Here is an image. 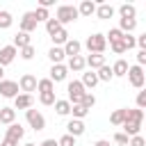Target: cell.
Returning a JSON list of instances; mask_svg holds the SVG:
<instances>
[{
	"label": "cell",
	"instance_id": "obj_1",
	"mask_svg": "<svg viewBox=\"0 0 146 146\" xmlns=\"http://www.w3.org/2000/svg\"><path fill=\"white\" fill-rule=\"evenodd\" d=\"M141 125H144V110H139V107H128L125 123L121 125L123 132H125L128 137H137L139 130H141Z\"/></svg>",
	"mask_w": 146,
	"mask_h": 146
},
{
	"label": "cell",
	"instance_id": "obj_2",
	"mask_svg": "<svg viewBox=\"0 0 146 146\" xmlns=\"http://www.w3.org/2000/svg\"><path fill=\"white\" fill-rule=\"evenodd\" d=\"M84 48L89 50V55H103V52H105V48H107V36H105V34H100V32H94V34H89V36H87Z\"/></svg>",
	"mask_w": 146,
	"mask_h": 146
},
{
	"label": "cell",
	"instance_id": "obj_3",
	"mask_svg": "<svg viewBox=\"0 0 146 146\" xmlns=\"http://www.w3.org/2000/svg\"><path fill=\"white\" fill-rule=\"evenodd\" d=\"M78 16H80V11H78V7H73V5H59V7H57V14H55V18L59 21L62 27L68 25V23H73V21H78Z\"/></svg>",
	"mask_w": 146,
	"mask_h": 146
},
{
	"label": "cell",
	"instance_id": "obj_4",
	"mask_svg": "<svg viewBox=\"0 0 146 146\" xmlns=\"http://www.w3.org/2000/svg\"><path fill=\"white\" fill-rule=\"evenodd\" d=\"M66 94H68L71 105H80L82 98H84V94H87V89H84V84H82L80 80H73V82L66 84Z\"/></svg>",
	"mask_w": 146,
	"mask_h": 146
},
{
	"label": "cell",
	"instance_id": "obj_5",
	"mask_svg": "<svg viewBox=\"0 0 146 146\" xmlns=\"http://www.w3.org/2000/svg\"><path fill=\"white\" fill-rule=\"evenodd\" d=\"M128 82H130L135 89H144V84H146V73H144V68H141L139 64H132V66H130V71H128Z\"/></svg>",
	"mask_w": 146,
	"mask_h": 146
},
{
	"label": "cell",
	"instance_id": "obj_6",
	"mask_svg": "<svg viewBox=\"0 0 146 146\" xmlns=\"http://www.w3.org/2000/svg\"><path fill=\"white\" fill-rule=\"evenodd\" d=\"M25 119H27L30 128H32V130H36V132L46 128V116H43L39 110H27V112H25Z\"/></svg>",
	"mask_w": 146,
	"mask_h": 146
},
{
	"label": "cell",
	"instance_id": "obj_7",
	"mask_svg": "<svg viewBox=\"0 0 146 146\" xmlns=\"http://www.w3.org/2000/svg\"><path fill=\"white\" fill-rule=\"evenodd\" d=\"M36 25H39V21H36V16H34V11H25L23 14V18H21V23H18V27H21V32H34L36 30Z\"/></svg>",
	"mask_w": 146,
	"mask_h": 146
},
{
	"label": "cell",
	"instance_id": "obj_8",
	"mask_svg": "<svg viewBox=\"0 0 146 146\" xmlns=\"http://www.w3.org/2000/svg\"><path fill=\"white\" fill-rule=\"evenodd\" d=\"M18 87H21V94H30V91H36V87H39V80H36L32 73H25V75H21V80H18Z\"/></svg>",
	"mask_w": 146,
	"mask_h": 146
},
{
	"label": "cell",
	"instance_id": "obj_9",
	"mask_svg": "<svg viewBox=\"0 0 146 146\" xmlns=\"http://www.w3.org/2000/svg\"><path fill=\"white\" fill-rule=\"evenodd\" d=\"M18 91H21L18 82H14V80H2L0 82V96L2 98H16Z\"/></svg>",
	"mask_w": 146,
	"mask_h": 146
},
{
	"label": "cell",
	"instance_id": "obj_10",
	"mask_svg": "<svg viewBox=\"0 0 146 146\" xmlns=\"http://www.w3.org/2000/svg\"><path fill=\"white\" fill-rule=\"evenodd\" d=\"M16 55H18V48H16L14 43L2 46V48H0V66H9V64L16 59Z\"/></svg>",
	"mask_w": 146,
	"mask_h": 146
},
{
	"label": "cell",
	"instance_id": "obj_11",
	"mask_svg": "<svg viewBox=\"0 0 146 146\" xmlns=\"http://www.w3.org/2000/svg\"><path fill=\"white\" fill-rule=\"evenodd\" d=\"M66 75H68V66H66V64H52V66H50V75H48V78H50L55 84H57V82H64Z\"/></svg>",
	"mask_w": 146,
	"mask_h": 146
},
{
	"label": "cell",
	"instance_id": "obj_12",
	"mask_svg": "<svg viewBox=\"0 0 146 146\" xmlns=\"http://www.w3.org/2000/svg\"><path fill=\"white\" fill-rule=\"evenodd\" d=\"M32 105H34V98H32V94H18L16 98H14V110H32Z\"/></svg>",
	"mask_w": 146,
	"mask_h": 146
},
{
	"label": "cell",
	"instance_id": "obj_13",
	"mask_svg": "<svg viewBox=\"0 0 146 146\" xmlns=\"http://www.w3.org/2000/svg\"><path fill=\"white\" fill-rule=\"evenodd\" d=\"M84 121H80V119H71L68 123H66V135H73L75 139L80 137V135H84Z\"/></svg>",
	"mask_w": 146,
	"mask_h": 146
},
{
	"label": "cell",
	"instance_id": "obj_14",
	"mask_svg": "<svg viewBox=\"0 0 146 146\" xmlns=\"http://www.w3.org/2000/svg\"><path fill=\"white\" fill-rule=\"evenodd\" d=\"M66 66H68V71L80 73V71H84V68H87V57H82V55H78V57H68Z\"/></svg>",
	"mask_w": 146,
	"mask_h": 146
},
{
	"label": "cell",
	"instance_id": "obj_15",
	"mask_svg": "<svg viewBox=\"0 0 146 146\" xmlns=\"http://www.w3.org/2000/svg\"><path fill=\"white\" fill-rule=\"evenodd\" d=\"M5 137L14 139V141H21V139L25 137V128H23L21 123H11V125H7V135H5Z\"/></svg>",
	"mask_w": 146,
	"mask_h": 146
},
{
	"label": "cell",
	"instance_id": "obj_16",
	"mask_svg": "<svg viewBox=\"0 0 146 146\" xmlns=\"http://www.w3.org/2000/svg\"><path fill=\"white\" fill-rule=\"evenodd\" d=\"M80 50H82V43H80L78 39H68V41H66V46H64L66 57H78V55H80Z\"/></svg>",
	"mask_w": 146,
	"mask_h": 146
},
{
	"label": "cell",
	"instance_id": "obj_17",
	"mask_svg": "<svg viewBox=\"0 0 146 146\" xmlns=\"http://www.w3.org/2000/svg\"><path fill=\"white\" fill-rule=\"evenodd\" d=\"M48 59H50L52 64H64V59H66V52H64V48H59V46H52V48L48 50Z\"/></svg>",
	"mask_w": 146,
	"mask_h": 146
},
{
	"label": "cell",
	"instance_id": "obj_18",
	"mask_svg": "<svg viewBox=\"0 0 146 146\" xmlns=\"http://www.w3.org/2000/svg\"><path fill=\"white\" fill-rule=\"evenodd\" d=\"M71 110H73V105H71L68 98H57V103H55V112H57L59 116H68Z\"/></svg>",
	"mask_w": 146,
	"mask_h": 146
},
{
	"label": "cell",
	"instance_id": "obj_19",
	"mask_svg": "<svg viewBox=\"0 0 146 146\" xmlns=\"http://www.w3.org/2000/svg\"><path fill=\"white\" fill-rule=\"evenodd\" d=\"M0 123H5V125L16 123V110L14 107H0Z\"/></svg>",
	"mask_w": 146,
	"mask_h": 146
},
{
	"label": "cell",
	"instance_id": "obj_20",
	"mask_svg": "<svg viewBox=\"0 0 146 146\" xmlns=\"http://www.w3.org/2000/svg\"><path fill=\"white\" fill-rule=\"evenodd\" d=\"M114 14H116V9H114L112 5H107V2L98 5V9H96V16H98L100 21H107V18H112Z\"/></svg>",
	"mask_w": 146,
	"mask_h": 146
},
{
	"label": "cell",
	"instance_id": "obj_21",
	"mask_svg": "<svg viewBox=\"0 0 146 146\" xmlns=\"http://www.w3.org/2000/svg\"><path fill=\"white\" fill-rule=\"evenodd\" d=\"M128 71H130V66H128L125 59H116V62L112 64V73H114V78H123V75H128Z\"/></svg>",
	"mask_w": 146,
	"mask_h": 146
},
{
	"label": "cell",
	"instance_id": "obj_22",
	"mask_svg": "<svg viewBox=\"0 0 146 146\" xmlns=\"http://www.w3.org/2000/svg\"><path fill=\"white\" fill-rule=\"evenodd\" d=\"M80 82L84 84V89H94L100 80H98V73L96 71H87V73H82V80Z\"/></svg>",
	"mask_w": 146,
	"mask_h": 146
},
{
	"label": "cell",
	"instance_id": "obj_23",
	"mask_svg": "<svg viewBox=\"0 0 146 146\" xmlns=\"http://www.w3.org/2000/svg\"><path fill=\"white\" fill-rule=\"evenodd\" d=\"M125 116H128V107L114 110V112L110 114V123H112V125H123V123H125Z\"/></svg>",
	"mask_w": 146,
	"mask_h": 146
},
{
	"label": "cell",
	"instance_id": "obj_24",
	"mask_svg": "<svg viewBox=\"0 0 146 146\" xmlns=\"http://www.w3.org/2000/svg\"><path fill=\"white\" fill-rule=\"evenodd\" d=\"M87 66L91 71H98L105 66V55H87Z\"/></svg>",
	"mask_w": 146,
	"mask_h": 146
},
{
	"label": "cell",
	"instance_id": "obj_25",
	"mask_svg": "<svg viewBox=\"0 0 146 146\" xmlns=\"http://www.w3.org/2000/svg\"><path fill=\"white\" fill-rule=\"evenodd\" d=\"M96 9H98V5H96V2H91V0H82V2H80V7H78L80 16H91V14H96Z\"/></svg>",
	"mask_w": 146,
	"mask_h": 146
},
{
	"label": "cell",
	"instance_id": "obj_26",
	"mask_svg": "<svg viewBox=\"0 0 146 146\" xmlns=\"http://www.w3.org/2000/svg\"><path fill=\"white\" fill-rule=\"evenodd\" d=\"M135 27H137V18H119V30L123 34H132Z\"/></svg>",
	"mask_w": 146,
	"mask_h": 146
},
{
	"label": "cell",
	"instance_id": "obj_27",
	"mask_svg": "<svg viewBox=\"0 0 146 146\" xmlns=\"http://www.w3.org/2000/svg\"><path fill=\"white\" fill-rule=\"evenodd\" d=\"M50 39H52V46H59V48H64V46H66V41H68L71 36H68L66 27H62V30H59V32H55Z\"/></svg>",
	"mask_w": 146,
	"mask_h": 146
},
{
	"label": "cell",
	"instance_id": "obj_28",
	"mask_svg": "<svg viewBox=\"0 0 146 146\" xmlns=\"http://www.w3.org/2000/svg\"><path fill=\"white\" fill-rule=\"evenodd\" d=\"M14 46L21 50V48H27V46H32V36L27 34V32H18L16 36H14Z\"/></svg>",
	"mask_w": 146,
	"mask_h": 146
},
{
	"label": "cell",
	"instance_id": "obj_29",
	"mask_svg": "<svg viewBox=\"0 0 146 146\" xmlns=\"http://www.w3.org/2000/svg\"><path fill=\"white\" fill-rule=\"evenodd\" d=\"M119 16H121V18H135V16H137V9H135V5H130V2H123V5L119 7Z\"/></svg>",
	"mask_w": 146,
	"mask_h": 146
},
{
	"label": "cell",
	"instance_id": "obj_30",
	"mask_svg": "<svg viewBox=\"0 0 146 146\" xmlns=\"http://www.w3.org/2000/svg\"><path fill=\"white\" fill-rule=\"evenodd\" d=\"M39 94H48V91H55V82L50 78H41L39 80V87H36Z\"/></svg>",
	"mask_w": 146,
	"mask_h": 146
},
{
	"label": "cell",
	"instance_id": "obj_31",
	"mask_svg": "<svg viewBox=\"0 0 146 146\" xmlns=\"http://www.w3.org/2000/svg\"><path fill=\"white\" fill-rule=\"evenodd\" d=\"M96 73H98V80H100V82H110V80H114V73H112V66H107V64H105L103 68H98Z\"/></svg>",
	"mask_w": 146,
	"mask_h": 146
},
{
	"label": "cell",
	"instance_id": "obj_32",
	"mask_svg": "<svg viewBox=\"0 0 146 146\" xmlns=\"http://www.w3.org/2000/svg\"><path fill=\"white\" fill-rule=\"evenodd\" d=\"M105 36H107V41H110V43H119V41H123V36H125V34H123L119 27H112Z\"/></svg>",
	"mask_w": 146,
	"mask_h": 146
},
{
	"label": "cell",
	"instance_id": "obj_33",
	"mask_svg": "<svg viewBox=\"0 0 146 146\" xmlns=\"http://www.w3.org/2000/svg\"><path fill=\"white\" fill-rule=\"evenodd\" d=\"M11 23H14V16H11L7 9H2V11H0V30L11 27Z\"/></svg>",
	"mask_w": 146,
	"mask_h": 146
},
{
	"label": "cell",
	"instance_id": "obj_34",
	"mask_svg": "<svg viewBox=\"0 0 146 146\" xmlns=\"http://www.w3.org/2000/svg\"><path fill=\"white\" fill-rule=\"evenodd\" d=\"M34 16H36V21H39V23H48V21L52 18V16H50V11H48V9H43V7H36V9H34Z\"/></svg>",
	"mask_w": 146,
	"mask_h": 146
},
{
	"label": "cell",
	"instance_id": "obj_35",
	"mask_svg": "<svg viewBox=\"0 0 146 146\" xmlns=\"http://www.w3.org/2000/svg\"><path fill=\"white\" fill-rule=\"evenodd\" d=\"M39 103H41V105H55V103H57V98H55V91L39 94Z\"/></svg>",
	"mask_w": 146,
	"mask_h": 146
},
{
	"label": "cell",
	"instance_id": "obj_36",
	"mask_svg": "<svg viewBox=\"0 0 146 146\" xmlns=\"http://www.w3.org/2000/svg\"><path fill=\"white\" fill-rule=\"evenodd\" d=\"M59 30H62V25H59V21H57V18H50V21L46 23V32H48L50 36H52L55 32H59Z\"/></svg>",
	"mask_w": 146,
	"mask_h": 146
},
{
	"label": "cell",
	"instance_id": "obj_37",
	"mask_svg": "<svg viewBox=\"0 0 146 146\" xmlns=\"http://www.w3.org/2000/svg\"><path fill=\"white\" fill-rule=\"evenodd\" d=\"M80 105H82V107H84V110H91V107H94V105H96V96H94V94H91V91H87V94H84V98H82V103H80Z\"/></svg>",
	"mask_w": 146,
	"mask_h": 146
},
{
	"label": "cell",
	"instance_id": "obj_38",
	"mask_svg": "<svg viewBox=\"0 0 146 146\" xmlns=\"http://www.w3.org/2000/svg\"><path fill=\"white\" fill-rule=\"evenodd\" d=\"M71 114H73V119H80V121H82V119H84V116L89 114V110H84L82 105H73V110H71Z\"/></svg>",
	"mask_w": 146,
	"mask_h": 146
},
{
	"label": "cell",
	"instance_id": "obj_39",
	"mask_svg": "<svg viewBox=\"0 0 146 146\" xmlns=\"http://www.w3.org/2000/svg\"><path fill=\"white\" fill-rule=\"evenodd\" d=\"M34 52H36V50H34V46H27V48H21V50H18V55H21L25 62H30V59L34 57Z\"/></svg>",
	"mask_w": 146,
	"mask_h": 146
},
{
	"label": "cell",
	"instance_id": "obj_40",
	"mask_svg": "<svg viewBox=\"0 0 146 146\" xmlns=\"http://www.w3.org/2000/svg\"><path fill=\"white\" fill-rule=\"evenodd\" d=\"M114 144H119V146H128V144H130V137H128L125 132H116V135H114Z\"/></svg>",
	"mask_w": 146,
	"mask_h": 146
},
{
	"label": "cell",
	"instance_id": "obj_41",
	"mask_svg": "<svg viewBox=\"0 0 146 146\" xmlns=\"http://www.w3.org/2000/svg\"><path fill=\"white\" fill-rule=\"evenodd\" d=\"M135 103H137V107H139V110H144V112H146V89H141V91L137 94Z\"/></svg>",
	"mask_w": 146,
	"mask_h": 146
},
{
	"label": "cell",
	"instance_id": "obj_42",
	"mask_svg": "<svg viewBox=\"0 0 146 146\" xmlns=\"http://www.w3.org/2000/svg\"><path fill=\"white\" fill-rule=\"evenodd\" d=\"M57 141H59V146H75V137L73 135H62Z\"/></svg>",
	"mask_w": 146,
	"mask_h": 146
},
{
	"label": "cell",
	"instance_id": "obj_43",
	"mask_svg": "<svg viewBox=\"0 0 146 146\" xmlns=\"http://www.w3.org/2000/svg\"><path fill=\"white\" fill-rule=\"evenodd\" d=\"M110 48H112V52H114V55L128 52V48H125V43H123V41H119V43H110Z\"/></svg>",
	"mask_w": 146,
	"mask_h": 146
},
{
	"label": "cell",
	"instance_id": "obj_44",
	"mask_svg": "<svg viewBox=\"0 0 146 146\" xmlns=\"http://www.w3.org/2000/svg\"><path fill=\"white\" fill-rule=\"evenodd\" d=\"M123 43H125V48H128V50H132V48L137 46V36H132V34H125V36H123Z\"/></svg>",
	"mask_w": 146,
	"mask_h": 146
},
{
	"label": "cell",
	"instance_id": "obj_45",
	"mask_svg": "<svg viewBox=\"0 0 146 146\" xmlns=\"http://www.w3.org/2000/svg\"><path fill=\"white\" fill-rule=\"evenodd\" d=\"M128 146H146V137L137 135V137H130V144Z\"/></svg>",
	"mask_w": 146,
	"mask_h": 146
},
{
	"label": "cell",
	"instance_id": "obj_46",
	"mask_svg": "<svg viewBox=\"0 0 146 146\" xmlns=\"http://www.w3.org/2000/svg\"><path fill=\"white\" fill-rule=\"evenodd\" d=\"M137 64H139L141 68L146 66V50H139V52H137Z\"/></svg>",
	"mask_w": 146,
	"mask_h": 146
},
{
	"label": "cell",
	"instance_id": "obj_47",
	"mask_svg": "<svg viewBox=\"0 0 146 146\" xmlns=\"http://www.w3.org/2000/svg\"><path fill=\"white\" fill-rule=\"evenodd\" d=\"M137 46H139V50H146V32L137 36Z\"/></svg>",
	"mask_w": 146,
	"mask_h": 146
},
{
	"label": "cell",
	"instance_id": "obj_48",
	"mask_svg": "<svg viewBox=\"0 0 146 146\" xmlns=\"http://www.w3.org/2000/svg\"><path fill=\"white\" fill-rule=\"evenodd\" d=\"M39 146H59V141H57V139H43Z\"/></svg>",
	"mask_w": 146,
	"mask_h": 146
},
{
	"label": "cell",
	"instance_id": "obj_49",
	"mask_svg": "<svg viewBox=\"0 0 146 146\" xmlns=\"http://www.w3.org/2000/svg\"><path fill=\"white\" fill-rule=\"evenodd\" d=\"M52 5H55V0H39V7H43V9H48Z\"/></svg>",
	"mask_w": 146,
	"mask_h": 146
},
{
	"label": "cell",
	"instance_id": "obj_50",
	"mask_svg": "<svg viewBox=\"0 0 146 146\" xmlns=\"http://www.w3.org/2000/svg\"><path fill=\"white\" fill-rule=\"evenodd\" d=\"M0 146H18V141H14V139H9V137H5Z\"/></svg>",
	"mask_w": 146,
	"mask_h": 146
},
{
	"label": "cell",
	"instance_id": "obj_51",
	"mask_svg": "<svg viewBox=\"0 0 146 146\" xmlns=\"http://www.w3.org/2000/svg\"><path fill=\"white\" fill-rule=\"evenodd\" d=\"M94 146H112V144H110V141H107V139H98V141H96V144H94Z\"/></svg>",
	"mask_w": 146,
	"mask_h": 146
},
{
	"label": "cell",
	"instance_id": "obj_52",
	"mask_svg": "<svg viewBox=\"0 0 146 146\" xmlns=\"http://www.w3.org/2000/svg\"><path fill=\"white\" fill-rule=\"evenodd\" d=\"M5 80V66H0V82Z\"/></svg>",
	"mask_w": 146,
	"mask_h": 146
},
{
	"label": "cell",
	"instance_id": "obj_53",
	"mask_svg": "<svg viewBox=\"0 0 146 146\" xmlns=\"http://www.w3.org/2000/svg\"><path fill=\"white\" fill-rule=\"evenodd\" d=\"M23 146H36V144H34V141H27V144H23Z\"/></svg>",
	"mask_w": 146,
	"mask_h": 146
},
{
	"label": "cell",
	"instance_id": "obj_54",
	"mask_svg": "<svg viewBox=\"0 0 146 146\" xmlns=\"http://www.w3.org/2000/svg\"><path fill=\"white\" fill-rule=\"evenodd\" d=\"M144 121H146V112H144Z\"/></svg>",
	"mask_w": 146,
	"mask_h": 146
},
{
	"label": "cell",
	"instance_id": "obj_55",
	"mask_svg": "<svg viewBox=\"0 0 146 146\" xmlns=\"http://www.w3.org/2000/svg\"><path fill=\"white\" fill-rule=\"evenodd\" d=\"M0 11H2V9H0Z\"/></svg>",
	"mask_w": 146,
	"mask_h": 146
}]
</instances>
